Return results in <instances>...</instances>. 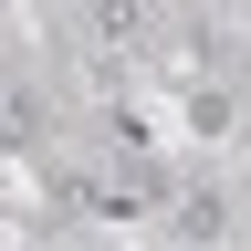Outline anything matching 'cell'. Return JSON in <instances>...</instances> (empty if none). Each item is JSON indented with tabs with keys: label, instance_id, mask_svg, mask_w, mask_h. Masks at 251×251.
<instances>
[{
	"label": "cell",
	"instance_id": "3",
	"mask_svg": "<svg viewBox=\"0 0 251 251\" xmlns=\"http://www.w3.org/2000/svg\"><path fill=\"white\" fill-rule=\"evenodd\" d=\"M241 230H251V209H241Z\"/></svg>",
	"mask_w": 251,
	"mask_h": 251
},
{
	"label": "cell",
	"instance_id": "2",
	"mask_svg": "<svg viewBox=\"0 0 251 251\" xmlns=\"http://www.w3.org/2000/svg\"><path fill=\"white\" fill-rule=\"evenodd\" d=\"M94 31L105 42H136V0H94Z\"/></svg>",
	"mask_w": 251,
	"mask_h": 251
},
{
	"label": "cell",
	"instance_id": "1",
	"mask_svg": "<svg viewBox=\"0 0 251 251\" xmlns=\"http://www.w3.org/2000/svg\"><path fill=\"white\" fill-rule=\"evenodd\" d=\"M230 220H241V209H230V199H220V188H188V199H178V209H168V230H178V241H188V251H209V241H220V230H230Z\"/></svg>",
	"mask_w": 251,
	"mask_h": 251
}]
</instances>
